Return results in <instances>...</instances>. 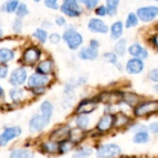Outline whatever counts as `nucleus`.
Returning <instances> with one entry per match:
<instances>
[{
    "instance_id": "f257e3e1",
    "label": "nucleus",
    "mask_w": 158,
    "mask_h": 158,
    "mask_svg": "<svg viewBox=\"0 0 158 158\" xmlns=\"http://www.w3.org/2000/svg\"><path fill=\"white\" fill-rule=\"evenodd\" d=\"M61 38L63 39V41L65 42V44L71 50L78 49L84 42L82 34L78 32L75 29L71 28V27L67 28L64 31Z\"/></svg>"
},
{
    "instance_id": "f03ea898",
    "label": "nucleus",
    "mask_w": 158,
    "mask_h": 158,
    "mask_svg": "<svg viewBox=\"0 0 158 158\" xmlns=\"http://www.w3.org/2000/svg\"><path fill=\"white\" fill-rule=\"evenodd\" d=\"M21 128L19 126L7 127L0 133V147L7 146L10 142L19 138L21 135Z\"/></svg>"
},
{
    "instance_id": "7ed1b4c3",
    "label": "nucleus",
    "mask_w": 158,
    "mask_h": 158,
    "mask_svg": "<svg viewBox=\"0 0 158 158\" xmlns=\"http://www.w3.org/2000/svg\"><path fill=\"white\" fill-rule=\"evenodd\" d=\"M60 8L63 14L70 18H77L83 13L78 0H63Z\"/></svg>"
},
{
    "instance_id": "20e7f679",
    "label": "nucleus",
    "mask_w": 158,
    "mask_h": 158,
    "mask_svg": "<svg viewBox=\"0 0 158 158\" xmlns=\"http://www.w3.org/2000/svg\"><path fill=\"white\" fill-rule=\"evenodd\" d=\"M121 154V148L115 143L100 145L96 149L97 158H114Z\"/></svg>"
},
{
    "instance_id": "39448f33",
    "label": "nucleus",
    "mask_w": 158,
    "mask_h": 158,
    "mask_svg": "<svg viewBox=\"0 0 158 158\" xmlns=\"http://www.w3.org/2000/svg\"><path fill=\"white\" fill-rule=\"evenodd\" d=\"M27 79H28V72L26 68L19 67L13 69V71L11 72L8 79V82L13 87H20L27 81Z\"/></svg>"
},
{
    "instance_id": "423d86ee",
    "label": "nucleus",
    "mask_w": 158,
    "mask_h": 158,
    "mask_svg": "<svg viewBox=\"0 0 158 158\" xmlns=\"http://www.w3.org/2000/svg\"><path fill=\"white\" fill-rule=\"evenodd\" d=\"M41 114H34L29 120L28 129L31 133H40L42 132L49 124Z\"/></svg>"
},
{
    "instance_id": "0eeeda50",
    "label": "nucleus",
    "mask_w": 158,
    "mask_h": 158,
    "mask_svg": "<svg viewBox=\"0 0 158 158\" xmlns=\"http://www.w3.org/2000/svg\"><path fill=\"white\" fill-rule=\"evenodd\" d=\"M51 79L49 75H43L40 73H34L27 79V86L28 88L34 89V88H40V87H47Z\"/></svg>"
},
{
    "instance_id": "6e6552de",
    "label": "nucleus",
    "mask_w": 158,
    "mask_h": 158,
    "mask_svg": "<svg viewBox=\"0 0 158 158\" xmlns=\"http://www.w3.org/2000/svg\"><path fill=\"white\" fill-rule=\"evenodd\" d=\"M99 103L95 99L82 100L74 109V115H88L98 108Z\"/></svg>"
},
{
    "instance_id": "1a4fd4ad",
    "label": "nucleus",
    "mask_w": 158,
    "mask_h": 158,
    "mask_svg": "<svg viewBox=\"0 0 158 158\" xmlns=\"http://www.w3.org/2000/svg\"><path fill=\"white\" fill-rule=\"evenodd\" d=\"M71 126L69 124H62L59 127L55 128L49 134L48 139L57 143H60L63 140L69 138V134L71 131Z\"/></svg>"
},
{
    "instance_id": "9d476101",
    "label": "nucleus",
    "mask_w": 158,
    "mask_h": 158,
    "mask_svg": "<svg viewBox=\"0 0 158 158\" xmlns=\"http://www.w3.org/2000/svg\"><path fill=\"white\" fill-rule=\"evenodd\" d=\"M158 16V6H143L138 9L137 11V17L144 21L148 22L153 20Z\"/></svg>"
},
{
    "instance_id": "9b49d317",
    "label": "nucleus",
    "mask_w": 158,
    "mask_h": 158,
    "mask_svg": "<svg viewBox=\"0 0 158 158\" xmlns=\"http://www.w3.org/2000/svg\"><path fill=\"white\" fill-rule=\"evenodd\" d=\"M115 116L112 114H105L103 115L96 125V131L100 133H104L109 131L114 127Z\"/></svg>"
},
{
    "instance_id": "f8f14e48",
    "label": "nucleus",
    "mask_w": 158,
    "mask_h": 158,
    "mask_svg": "<svg viewBox=\"0 0 158 158\" xmlns=\"http://www.w3.org/2000/svg\"><path fill=\"white\" fill-rule=\"evenodd\" d=\"M158 111V101H152L138 106L135 109V115L138 117L147 116Z\"/></svg>"
},
{
    "instance_id": "ddd939ff",
    "label": "nucleus",
    "mask_w": 158,
    "mask_h": 158,
    "mask_svg": "<svg viewBox=\"0 0 158 158\" xmlns=\"http://www.w3.org/2000/svg\"><path fill=\"white\" fill-rule=\"evenodd\" d=\"M74 87L68 81L64 86V92H63V100H62V107L64 109L70 108L74 101L75 99V94H74Z\"/></svg>"
},
{
    "instance_id": "4468645a",
    "label": "nucleus",
    "mask_w": 158,
    "mask_h": 158,
    "mask_svg": "<svg viewBox=\"0 0 158 158\" xmlns=\"http://www.w3.org/2000/svg\"><path fill=\"white\" fill-rule=\"evenodd\" d=\"M88 29L95 33H107L109 31L107 24L103 20L97 18L90 19L88 23Z\"/></svg>"
},
{
    "instance_id": "2eb2a0df",
    "label": "nucleus",
    "mask_w": 158,
    "mask_h": 158,
    "mask_svg": "<svg viewBox=\"0 0 158 158\" xmlns=\"http://www.w3.org/2000/svg\"><path fill=\"white\" fill-rule=\"evenodd\" d=\"M41 56V51L36 47H29L26 49L22 55V60L24 63L32 65L38 61Z\"/></svg>"
},
{
    "instance_id": "dca6fc26",
    "label": "nucleus",
    "mask_w": 158,
    "mask_h": 158,
    "mask_svg": "<svg viewBox=\"0 0 158 158\" xmlns=\"http://www.w3.org/2000/svg\"><path fill=\"white\" fill-rule=\"evenodd\" d=\"M78 56L82 60H95L99 56L98 48H95L91 45L83 47L78 53Z\"/></svg>"
},
{
    "instance_id": "f3484780",
    "label": "nucleus",
    "mask_w": 158,
    "mask_h": 158,
    "mask_svg": "<svg viewBox=\"0 0 158 158\" xmlns=\"http://www.w3.org/2000/svg\"><path fill=\"white\" fill-rule=\"evenodd\" d=\"M40 151L47 155H58L59 154V143L47 140L40 143Z\"/></svg>"
},
{
    "instance_id": "a211bd4d",
    "label": "nucleus",
    "mask_w": 158,
    "mask_h": 158,
    "mask_svg": "<svg viewBox=\"0 0 158 158\" xmlns=\"http://www.w3.org/2000/svg\"><path fill=\"white\" fill-rule=\"evenodd\" d=\"M143 68H144V64H143L142 60L135 57V58H132L128 61L126 69H127L128 73H129V74H138L142 71Z\"/></svg>"
},
{
    "instance_id": "6ab92c4d",
    "label": "nucleus",
    "mask_w": 158,
    "mask_h": 158,
    "mask_svg": "<svg viewBox=\"0 0 158 158\" xmlns=\"http://www.w3.org/2000/svg\"><path fill=\"white\" fill-rule=\"evenodd\" d=\"M9 158H34V153L26 147H19L11 150Z\"/></svg>"
},
{
    "instance_id": "aec40b11",
    "label": "nucleus",
    "mask_w": 158,
    "mask_h": 158,
    "mask_svg": "<svg viewBox=\"0 0 158 158\" xmlns=\"http://www.w3.org/2000/svg\"><path fill=\"white\" fill-rule=\"evenodd\" d=\"M53 112H54V106L50 101L46 100V101L42 102V104L40 105V114L48 122L51 121V118L53 117Z\"/></svg>"
},
{
    "instance_id": "412c9836",
    "label": "nucleus",
    "mask_w": 158,
    "mask_h": 158,
    "mask_svg": "<svg viewBox=\"0 0 158 158\" xmlns=\"http://www.w3.org/2000/svg\"><path fill=\"white\" fill-rule=\"evenodd\" d=\"M129 52L131 56H135L136 58L143 59L148 56V52L145 48H143L141 44H133L129 46Z\"/></svg>"
},
{
    "instance_id": "4be33fe9",
    "label": "nucleus",
    "mask_w": 158,
    "mask_h": 158,
    "mask_svg": "<svg viewBox=\"0 0 158 158\" xmlns=\"http://www.w3.org/2000/svg\"><path fill=\"white\" fill-rule=\"evenodd\" d=\"M86 137H87V131H83L75 127L74 129H71L68 139H70L75 144H79Z\"/></svg>"
},
{
    "instance_id": "5701e85b",
    "label": "nucleus",
    "mask_w": 158,
    "mask_h": 158,
    "mask_svg": "<svg viewBox=\"0 0 158 158\" xmlns=\"http://www.w3.org/2000/svg\"><path fill=\"white\" fill-rule=\"evenodd\" d=\"M53 70V62L50 59H46L38 63L36 66V72L43 75H49Z\"/></svg>"
},
{
    "instance_id": "b1692460",
    "label": "nucleus",
    "mask_w": 158,
    "mask_h": 158,
    "mask_svg": "<svg viewBox=\"0 0 158 158\" xmlns=\"http://www.w3.org/2000/svg\"><path fill=\"white\" fill-rule=\"evenodd\" d=\"M74 122L76 128L83 130V131H87L90 124V119L88 115H83V114L75 115V117L74 118Z\"/></svg>"
},
{
    "instance_id": "393cba45",
    "label": "nucleus",
    "mask_w": 158,
    "mask_h": 158,
    "mask_svg": "<svg viewBox=\"0 0 158 158\" xmlns=\"http://www.w3.org/2000/svg\"><path fill=\"white\" fill-rule=\"evenodd\" d=\"M9 98L13 103L19 104L20 103L23 98H24V94L25 92L22 88L20 87H13L10 91H9Z\"/></svg>"
},
{
    "instance_id": "a878e982",
    "label": "nucleus",
    "mask_w": 158,
    "mask_h": 158,
    "mask_svg": "<svg viewBox=\"0 0 158 158\" xmlns=\"http://www.w3.org/2000/svg\"><path fill=\"white\" fill-rule=\"evenodd\" d=\"M77 144H75L74 142H72L70 139L63 140L59 143V154L60 155H65L70 153L71 151L74 150Z\"/></svg>"
},
{
    "instance_id": "bb28decb",
    "label": "nucleus",
    "mask_w": 158,
    "mask_h": 158,
    "mask_svg": "<svg viewBox=\"0 0 158 158\" xmlns=\"http://www.w3.org/2000/svg\"><path fill=\"white\" fill-rule=\"evenodd\" d=\"M101 100L107 104H115L122 100V94L118 93H106L101 96Z\"/></svg>"
},
{
    "instance_id": "cd10ccee",
    "label": "nucleus",
    "mask_w": 158,
    "mask_h": 158,
    "mask_svg": "<svg viewBox=\"0 0 158 158\" xmlns=\"http://www.w3.org/2000/svg\"><path fill=\"white\" fill-rule=\"evenodd\" d=\"M93 154V149L89 146H80L74 151L73 158H87Z\"/></svg>"
},
{
    "instance_id": "c85d7f7f",
    "label": "nucleus",
    "mask_w": 158,
    "mask_h": 158,
    "mask_svg": "<svg viewBox=\"0 0 158 158\" xmlns=\"http://www.w3.org/2000/svg\"><path fill=\"white\" fill-rule=\"evenodd\" d=\"M15 56V53L7 47L0 48V64H6L11 61Z\"/></svg>"
},
{
    "instance_id": "c756f323",
    "label": "nucleus",
    "mask_w": 158,
    "mask_h": 158,
    "mask_svg": "<svg viewBox=\"0 0 158 158\" xmlns=\"http://www.w3.org/2000/svg\"><path fill=\"white\" fill-rule=\"evenodd\" d=\"M123 23L121 21H116L111 26V38L113 40L119 39L123 34Z\"/></svg>"
},
{
    "instance_id": "7c9ffc66",
    "label": "nucleus",
    "mask_w": 158,
    "mask_h": 158,
    "mask_svg": "<svg viewBox=\"0 0 158 158\" xmlns=\"http://www.w3.org/2000/svg\"><path fill=\"white\" fill-rule=\"evenodd\" d=\"M122 101L128 104L130 106H134L139 103V97L131 93H126L122 94Z\"/></svg>"
},
{
    "instance_id": "2f4dec72",
    "label": "nucleus",
    "mask_w": 158,
    "mask_h": 158,
    "mask_svg": "<svg viewBox=\"0 0 158 158\" xmlns=\"http://www.w3.org/2000/svg\"><path fill=\"white\" fill-rule=\"evenodd\" d=\"M129 122V118L122 113L117 114L116 116H115V121H114V127L116 128H121L125 125H127Z\"/></svg>"
},
{
    "instance_id": "473e14b6",
    "label": "nucleus",
    "mask_w": 158,
    "mask_h": 158,
    "mask_svg": "<svg viewBox=\"0 0 158 158\" xmlns=\"http://www.w3.org/2000/svg\"><path fill=\"white\" fill-rule=\"evenodd\" d=\"M33 36L38 40L41 44H45L47 39H48V34H47V31L44 29H41V28H38L35 30V31L33 33Z\"/></svg>"
},
{
    "instance_id": "72a5a7b5",
    "label": "nucleus",
    "mask_w": 158,
    "mask_h": 158,
    "mask_svg": "<svg viewBox=\"0 0 158 158\" xmlns=\"http://www.w3.org/2000/svg\"><path fill=\"white\" fill-rule=\"evenodd\" d=\"M20 4L19 0H7L3 6V10L7 13H13L16 11L18 6Z\"/></svg>"
},
{
    "instance_id": "f704fd0d",
    "label": "nucleus",
    "mask_w": 158,
    "mask_h": 158,
    "mask_svg": "<svg viewBox=\"0 0 158 158\" xmlns=\"http://www.w3.org/2000/svg\"><path fill=\"white\" fill-rule=\"evenodd\" d=\"M105 1H106L107 14L110 16H115L117 12V6L119 4V0H105Z\"/></svg>"
},
{
    "instance_id": "c9c22d12",
    "label": "nucleus",
    "mask_w": 158,
    "mask_h": 158,
    "mask_svg": "<svg viewBox=\"0 0 158 158\" xmlns=\"http://www.w3.org/2000/svg\"><path fill=\"white\" fill-rule=\"evenodd\" d=\"M126 44H127L126 39H119L115 45V55H117L119 56H123L126 53Z\"/></svg>"
},
{
    "instance_id": "e433bc0d",
    "label": "nucleus",
    "mask_w": 158,
    "mask_h": 158,
    "mask_svg": "<svg viewBox=\"0 0 158 158\" xmlns=\"http://www.w3.org/2000/svg\"><path fill=\"white\" fill-rule=\"evenodd\" d=\"M149 141V135L145 131H140L133 137V142L135 143H145Z\"/></svg>"
},
{
    "instance_id": "4c0bfd02",
    "label": "nucleus",
    "mask_w": 158,
    "mask_h": 158,
    "mask_svg": "<svg viewBox=\"0 0 158 158\" xmlns=\"http://www.w3.org/2000/svg\"><path fill=\"white\" fill-rule=\"evenodd\" d=\"M15 12H16V15H17L18 18L22 19V18L26 17V16L29 14V9H28L26 4H24V3H20Z\"/></svg>"
},
{
    "instance_id": "58836bf2",
    "label": "nucleus",
    "mask_w": 158,
    "mask_h": 158,
    "mask_svg": "<svg viewBox=\"0 0 158 158\" xmlns=\"http://www.w3.org/2000/svg\"><path fill=\"white\" fill-rule=\"evenodd\" d=\"M138 22H139V20H138L137 15H135L134 13H129L128 16V19L126 20V27L127 28L134 27L138 24Z\"/></svg>"
},
{
    "instance_id": "ea45409f",
    "label": "nucleus",
    "mask_w": 158,
    "mask_h": 158,
    "mask_svg": "<svg viewBox=\"0 0 158 158\" xmlns=\"http://www.w3.org/2000/svg\"><path fill=\"white\" fill-rule=\"evenodd\" d=\"M22 26H23V23H22L21 19L17 17V18L13 20V23H12V30H13L16 33H19V32L21 31Z\"/></svg>"
},
{
    "instance_id": "a19ab883",
    "label": "nucleus",
    "mask_w": 158,
    "mask_h": 158,
    "mask_svg": "<svg viewBox=\"0 0 158 158\" xmlns=\"http://www.w3.org/2000/svg\"><path fill=\"white\" fill-rule=\"evenodd\" d=\"M103 59L106 61V62H109V63H112V64H115L117 62V56L115 54V53H105L103 55Z\"/></svg>"
},
{
    "instance_id": "79ce46f5",
    "label": "nucleus",
    "mask_w": 158,
    "mask_h": 158,
    "mask_svg": "<svg viewBox=\"0 0 158 158\" xmlns=\"http://www.w3.org/2000/svg\"><path fill=\"white\" fill-rule=\"evenodd\" d=\"M44 3H45L46 6L50 8V9L57 10L60 8L59 4H58V0H44Z\"/></svg>"
},
{
    "instance_id": "37998d69",
    "label": "nucleus",
    "mask_w": 158,
    "mask_h": 158,
    "mask_svg": "<svg viewBox=\"0 0 158 158\" xmlns=\"http://www.w3.org/2000/svg\"><path fill=\"white\" fill-rule=\"evenodd\" d=\"M48 40H49V42H50L51 44H59V43L61 42V36L59 33H57V32H53V33H51V34L48 36Z\"/></svg>"
},
{
    "instance_id": "c03bdc74",
    "label": "nucleus",
    "mask_w": 158,
    "mask_h": 158,
    "mask_svg": "<svg viewBox=\"0 0 158 158\" xmlns=\"http://www.w3.org/2000/svg\"><path fill=\"white\" fill-rule=\"evenodd\" d=\"M99 3H100V0H86L84 5L86 6L88 9H94L98 6Z\"/></svg>"
},
{
    "instance_id": "a18cd8bd",
    "label": "nucleus",
    "mask_w": 158,
    "mask_h": 158,
    "mask_svg": "<svg viewBox=\"0 0 158 158\" xmlns=\"http://www.w3.org/2000/svg\"><path fill=\"white\" fill-rule=\"evenodd\" d=\"M95 13L97 16H100V17H104L107 15V8L105 6H98L96 9H95Z\"/></svg>"
},
{
    "instance_id": "49530a36",
    "label": "nucleus",
    "mask_w": 158,
    "mask_h": 158,
    "mask_svg": "<svg viewBox=\"0 0 158 158\" xmlns=\"http://www.w3.org/2000/svg\"><path fill=\"white\" fill-rule=\"evenodd\" d=\"M8 74V68L6 65L0 64V79H5L7 78Z\"/></svg>"
},
{
    "instance_id": "de8ad7c7",
    "label": "nucleus",
    "mask_w": 158,
    "mask_h": 158,
    "mask_svg": "<svg viewBox=\"0 0 158 158\" xmlns=\"http://www.w3.org/2000/svg\"><path fill=\"white\" fill-rule=\"evenodd\" d=\"M55 23L56 25H58L59 27H62L64 25H66V19L63 16H57L55 19Z\"/></svg>"
},
{
    "instance_id": "09e8293b",
    "label": "nucleus",
    "mask_w": 158,
    "mask_h": 158,
    "mask_svg": "<svg viewBox=\"0 0 158 158\" xmlns=\"http://www.w3.org/2000/svg\"><path fill=\"white\" fill-rule=\"evenodd\" d=\"M149 78H150L151 81H156V82H158V69L152 70V71L149 73Z\"/></svg>"
},
{
    "instance_id": "8fccbe9b",
    "label": "nucleus",
    "mask_w": 158,
    "mask_h": 158,
    "mask_svg": "<svg viewBox=\"0 0 158 158\" xmlns=\"http://www.w3.org/2000/svg\"><path fill=\"white\" fill-rule=\"evenodd\" d=\"M31 91H32V93H33L34 95H42V94H44L45 92H46V87L34 88V89H32Z\"/></svg>"
},
{
    "instance_id": "3c124183",
    "label": "nucleus",
    "mask_w": 158,
    "mask_h": 158,
    "mask_svg": "<svg viewBox=\"0 0 158 158\" xmlns=\"http://www.w3.org/2000/svg\"><path fill=\"white\" fill-rule=\"evenodd\" d=\"M150 130L153 133H158V121L154 122L150 125Z\"/></svg>"
},
{
    "instance_id": "603ef678",
    "label": "nucleus",
    "mask_w": 158,
    "mask_h": 158,
    "mask_svg": "<svg viewBox=\"0 0 158 158\" xmlns=\"http://www.w3.org/2000/svg\"><path fill=\"white\" fill-rule=\"evenodd\" d=\"M89 45L95 47V48H99V45H100V43L97 41V40H91L90 43H89Z\"/></svg>"
},
{
    "instance_id": "864d4df0",
    "label": "nucleus",
    "mask_w": 158,
    "mask_h": 158,
    "mask_svg": "<svg viewBox=\"0 0 158 158\" xmlns=\"http://www.w3.org/2000/svg\"><path fill=\"white\" fill-rule=\"evenodd\" d=\"M153 42H154V44H155V45L158 47V34H156L155 37H154V39H153Z\"/></svg>"
},
{
    "instance_id": "5fc2aeb1",
    "label": "nucleus",
    "mask_w": 158,
    "mask_h": 158,
    "mask_svg": "<svg viewBox=\"0 0 158 158\" xmlns=\"http://www.w3.org/2000/svg\"><path fill=\"white\" fill-rule=\"evenodd\" d=\"M4 94H5V92H4V89L2 88V86H0V99H1V98H3V96H4Z\"/></svg>"
},
{
    "instance_id": "6e6d98bb",
    "label": "nucleus",
    "mask_w": 158,
    "mask_h": 158,
    "mask_svg": "<svg viewBox=\"0 0 158 158\" xmlns=\"http://www.w3.org/2000/svg\"><path fill=\"white\" fill-rule=\"evenodd\" d=\"M154 90H155L156 92H157V93H158V84H157V85H156V86L154 87Z\"/></svg>"
},
{
    "instance_id": "4d7b16f0",
    "label": "nucleus",
    "mask_w": 158,
    "mask_h": 158,
    "mask_svg": "<svg viewBox=\"0 0 158 158\" xmlns=\"http://www.w3.org/2000/svg\"><path fill=\"white\" fill-rule=\"evenodd\" d=\"M3 36V30H2V28H0V38Z\"/></svg>"
},
{
    "instance_id": "13d9d810",
    "label": "nucleus",
    "mask_w": 158,
    "mask_h": 158,
    "mask_svg": "<svg viewBox=\"0 0 158 158\" xmlns=\"http://www.w3.org/2000/svg\"><path fill=\"white\" fill-rule=\"evenodd\" d=\"M85 1H86V0H78V2H79V3H83V4L85 3Z\"/></svg>"
},
{
    "instance_id": "bf43d9fd",
    "label": "nucleus",
    "mask_w": 158,
    "mask_h": 158,
    "mask_svg": "<svg viewBox=\"0 0 158 158\" xmlns=\"http://www.w3.org/2000/svg\"><path fill=\"white\" fill-rule=\"evenodd\" d=\"M34 2H35V3H37V2H40V1H41V0H34Z\"/></svg>"
},
{
    "instance_id": "052dcab7",
    "label": "nucleus",
    "mask_w": 158,
    "mask_h": 158,
    "mask_svg": "<svg viewBox=\"0 0 158 158\" xmlns=\"http://www.w3.org/2000/svg\"><path fill=\"white\" fill-rule=\"evenodd\" d=\"M121 158H129V157H121Z\"/></svg>"
},
{
    "instance_id": "680f3d73",
    "label": "nucleus",
    "mask_w": 158,
    "mask_h": 158,
    "mask_svg": "<svg viewBox=\"0 0 158 158\" xmlns=\"http://www.w3.org/2000/svg\"><path fill=\"white\" fill-rule=\"evenodd\" d=\"M155 1H158V0H155Z\"/></svg>"
}]
</instances>
